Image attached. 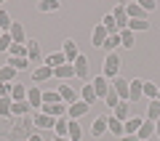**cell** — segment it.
Wrapping results in <instances>:
<instances>
[{"instance_id":"6da1fadb","label":"cell","mask_w":160,"mask_h":141,"mask_svg":"<svg viewBox=\"0 0 160 141\" xmlns=\"http://www.w3.org/2000/svg\"><path fill=\"white\" fill-rule=\"evenodd\" d=\"M120 64H123V61H120V56H118V53H107V59H104V77H118V72H120Z\"/></svg>"},{"instance_id":"7a4b0ae2","label":"cell","mask_w":160,"mask_h":141,"mask_svg":"<svg viewBox=\"0 0 160 141\" xmlns=\"http://www.w3.org/2000/svg\"><path fill=\"white\" fill-rule=\"evenodd\" d=\"M27 59H29V64H32V69L43 64V51H40L38 40H27Z\"/></svg>"},{"instance_id":"3957f363","label":"cell","mask_w":160,"mask_h":141,"mask_svg":"<svg viewBox=\"0 0 160 141\" xmlns=\"http://www.w3.org/2000/svg\"><path fill=\"white\" fill-rule=\"evenodd\" d=\"M91 85H93V90H96V99H107V93L112 90V83H109L104 75H99L96 80H91Z\"/></svg>"},{"instance_id":"277c9868","label":"cell","mask_w":160,"mask_h":141,"mask_svg":"<svg viewBox=\"0 0 160 141\" xmlns=\"http://www.w3.org/2000/svg\"><path fill=\"white\" fill-rule=\"evenodd\" d=\"M62 53L67 56V64H75V59L80 56V51H78V43H75L72 37H67V40H64V45H62Z\"/></svg>"},{"instance_id":"5b68a950","label":"cell","mask_w":160,"mask_h":141,"mask_svg":"<svg viewBox=\"0 0 160 141\" xmlns=\"http://www.w3.org/2000/svg\"><path fill=\"white\" fill-rule=\"evenodd\" d=\"M67 107L69 104H43V107H40V112L43 114H51V117H64V114H67Z\"/></svg>"},{"instance_id":"8992f818","label":"cell","mask_w":160,"mask_h":141,"mask_svg":"<svg viewBox=\"0 0 160 141\" xmlns=\"http://www.w3.org/2000/svg\"><path fill=\"white\" fill-rule=\"evenodd\" d=\"M88 109H91V107H88L86 101H80V99H78L75 104H69V107H67V117H69V120H78V117H83Z\"/></svg>"},{"instance_id":"52a82bcc","label":"cell","mask_w":160,"mask_h":141,"mask_svg":"<svg viewBox=\"0 0 160 141\" xmlns=\"http://www.w3.org/2000/svg\"><path fill=\"white\" fill-rule=\"evenodd\" d=\"M107 37H109V32H107V27H104V24L99 22L96 27H93V32H91V43H93V45H99V48H102V45L107 43Z\"/></svg>"},{"instance_id":"ba28073f","label":"cell","mask_w":160,"mask_h":141,"mask_svg":"<svg viewBox=\"0 0 160 141\" xmlns=\"http://www.w3.org/2000/svg\"><path fill=\"white\" fill-rule=\"evenodd\" d=\"M112 88L118 90V96H120V101H128V96H131V88H128V80H123L118 75V77L112 80Z\"/></svg>"},{"instance_id":"9c48e42d","label":"cell","mask_w":160,"mask_h":141,"mask_svg":"<svg viewBox=\"0 0 160 141\" xmlns=\"http://www.w3.org/2000/svg\"><path fill=\"white\" fill-rule=\"evenodd\" d=\"M53 77V69L46 67V64H40V67L32 69V83H46V80Z\"/></svg>"},{"instance_id":"30bf717a","label":"cell","mask_w":160,"mask_h":141,"mask_svg":"<svg viewBox=\"0 0 160 141\" xmlns=\"http://www.w3.org/2000/svg\"><path fill=\"white\" fill-rule=\"evenodd\" d=\"M112 19H115V24H118L120 32L128 29V22H131V19H128V13H126V6H118V8H115V11H112Z\"/></svg>"},{"instance_id":"8fae6325","label":"cell","mask_w":160,"mask_h":141,"mask_svg":"<svg viewBox=\"0 0 160 141\" xmlns=\"http://www.w3.org/2000/svg\"><path fill=\"white\" fill-rule=\"evenodd\" d=\"M27 101L32 109H40L43 107V90L38 88V85H32V88H27Z\"/></svg>"},{"instance_id":"7c38bea8","label":"cell","mask_w":160,"mask_h":141,"mask_svg":"<svg viewBox=\"0 0 160 141\" xmlns=\"http://www.w3.org/2000/svg\"><path fill=\"white\" fill-rule=\"evenodd\" d=\"M8 35H11V40H13L16 45H27V35H24L22 22H13V24H11V32H8Z\"/></svg>"},{"instance_id":"4fadbf2b","label":"cell","mask_w":160,"mask_h":141,"mask_svg":"<svg viewBox=\"0 0 160 141\" xmlns=\"http://www.w3.org/2000/svg\"><path fill=\"white\" fill-rule=\"evenodd\" d=\"M59 96H62L64 104H75V101L80 99V93L72 88V85H59Z\"/></svg>"},{"instance_id":"5bb4252c","label":"cell","mask_w":160,"mask_h":141,"mask_svg":"<svg viewBox=\"0 0 160 141\" xmlns=\"http://www.w3.org/2000/svg\"><path fill=\"white\" fill-rule=\"evenodd\" d=\"M72 67H75V77H78V80H86V77H88V59L83 56V53L75 59Z\"/></svg>"},{"instance_id":"9a60e30c","label":"cell","mask_w":160,"mask_h":141,"mask_svg":"<svg viewBox=\"0 0 160 141\" xmlns=\"http://www.w3.org/2000/svg\"><path fill=\"white\" fill-rule=\"evenodd\" d=\"M112 117H118L120 123H126V120H131V101H120L118 107L112 109Z\"/></svg>"},{"instance_id":"2e32d148","label":"cell","mask_w":160,"mask_h":141,"mask_svg":"<svg viewBox=\"0 0 160 141\" xmlns=\"http://www.w3.org/2000/svg\"><path fill=\"white\" fill-rule=\"evenodd\" d=\"M107 130L115 139H123V136H126V128H123V123H120L118 117H107Z\"/></svg>"},{"instance_id":"e0dca14e","label":"cell","mask_w":160,"mask_h":141,"mask_svg":"<svg viewBox=\"0 0 160 141\" xmlns=\"http://www.w3.org/2000/svg\"><path fill=\"white\" fill-rule=\"evenodd\" d=\"M78 93H80V101H86L88 107H91V104L96 101V90H93V85H91V83L80 85V90H78Z\"/></svg>"},{"instance_id":"ac0fdd59","label":"cell","mask_w":160,"mask_h":141,"mask_svg":"<svg viewBox=\"0 0 160 141\" xmlns=\"http://www.w3.org/2000/svg\"><path fill=\"white\" fill-rule=\"evenodd\" d=\"M53 77H56V80H72L75 77V67H72V64H62V67L53 69Z\"/></svg>"},{"instance_id":"d6986e66","label":"cell","mask_w":160,"mask_h":141,"mask_svg":"<svg viewBox=\"0 0 160 141\" xmlns=\"http://www.w3.org/2000/svg\"><path fill=\"white\" fill-rule=\"evenodd\" d=\"M29 112H32L29 101H13V107H11V117H27Z\"/></svg>"},{"instance_id":"ffe728a7","label":"cell","mask_w":160,"mask_h":141,"mask_svg":"<svg viewBox=\"0 0 160 141\" xmlns=\"http://www.w3.org/2000/svg\"><path fill=\"white\" fill-rule=\"evenodd\" d=\"M32 117H35V128H53V125H56V117H51V114L38 112V114H32Z\"/></svg>"},{"instance_id":"44dd1931","label":"cell","mask_w":160,"mask_h":141,"mask_svg":"<svg viewBox=\"0 0 160 141\" xmlns=\"http://www.w3.org/2000/svg\"><path fill=\"white\" fill-rule=\"evenodd\" d=\"M149 136H155V123H152V120H144L142 128H139V133H136V139L139 141H147Z\"/></svg>"},{"instance_id":"7402d4cb","label":"cell","mask_w":160,"mask_h":141,"mask_svg":"<svg viewBox=\"0 0 160 141\" xmlns=\"http://www.w3.org/2000/svg\"><path fill=\"white\" fill-rule=\"evenodd\" d=\"M8 67H13L16 72H27V69H32V64H29V59H16V56H8Z\"/></svg>"},{"instance_id":"603a6c76","label":"cell","mask_w":160,"mask_h":141,"mask_svg":"<svg viewBox=\"0 0 160 141\" xmlns=\"http://www.w3.org/2000/svg\"><path fill=\"white\" fill-rule=\"evenodd\" d=\"M142 85H144V80H131V83H128V88H131L128 101H131V104H136L139 99H142Z\"/></svg>"},{"instance_id":"cb8c5ba5","label":"cell","mask_w":160,"mask_h":141,"mask_svg":"<svg viewBox=\"0 0 160 141\" xmlns=\"http://www.w3.org/2000/svg\"><path fill=\"white\" fill-rule=\"evenodd\" d=\"M126 13H128V19H147V11H144L139 3H128V6H126Z\"/></svg>"},{"instance_id":"d4e9b609","label":"cell","mask_w":160,"mask_h":141,"mask_svg":"<svg viewBox=\"0 0 160 141\" xmlns=\"http://www.w3.org/2000/svg\"><path fill=\"white\" fill-rule=\"evenodd\" d=\"M142 123H144L142 117H131V120H126V123H123V128H126V136H136V133H139V128H142Z\"/></svg>"},{"instance_id":"484cf974","label":"cell","mask_w":160,"mask_h":141,"mask_svg":"<svg viewBox=\"0 0 160 141\" xmlns=\"http://www.w3.org/2000/svg\"><path fill=\"white\" fill-rule=\"evenodd\" d=\"M43 64H46V67H51V69H56V67H62V64H67V56H64L62 51H59V53H51Z\"/></svg>"},{"instance_id":"4316f807","label":"cell","mask_w":160,"mask_h":141,"mask_svg":"<svg viewBox=\"0 0 160 141\" xmlns=\"http://www.w3.org/2000/svg\"><path fill=\"white\" fill-rule=\"evenodd\" d=\"M53 130H56V136H67L69 133V117H67V114H64V117H56ZM67 139H69V136H67Z\"/></svg>"},{"instance_id":"83f0119b","label":"cell","mask_w":160,"mask_h":141,"mask_svg":"<svg viewBox=\"0 0 160 141\" xmlns=\"http://www.w3.org/2000/svg\"><path fill=\"white\" fill-rule=\"evenodd\" d=\"M147 120H152V123H158L160 120V99H152L147 107Z\"/></svg>"},{"instance_id":"f1b7e54d","label":"cell","mask_w":160,"mask_h":141,"mask_svg":"<svg viewBox=\"0 0 160 141\" xmlns=\"http://www.w3.org/2000/svg\"><path fill=\"white\" fill-rule=\"evenodd\" d=\"M158 93H160V88L155 83H149V80H144V85H142V96H147L149 101L152 99H158Z\"/></svg>"},{"instance_id":"f546056e","label":"cell","mask_w":160,"mask_h":141,"mask_svg":"<svg viewBox=\"0 0 160 141\" xmlns=\"http://www.w3.org/2000/svg\"><path fill=\"white\" fill-rule=\"evenodd\" d=\"M128 29H131V32H147L149 19H131V22H128Z\"/></svg>"},{"instance_id":"4dcf8cb0","label":"cell","mask_w":160,"mask_h":141,"mask_svg":"<svg viewBox=\"0 0 160 141\" xmlns=\"http://www.w3.org/2000/svg\"><path fill=\"white\" fill-rule=\"evenodd\" d=\"M91 133L96 136V139L107 133V117H96V120H93V125H91Z\"/></svg>"},{"instance_id":"1f68e13d","label":"cell","mask_w":160,"mask_h":141,"mask_svg":"<svg viewBox=\"0 0 160 141\" xmlns=\"http://www.w3.org/2000/svg\"><path fill=\"white\" fill-rule=\"evenodd\" d=\"M120 45H123V48H133V45H136V35H133L131 29H123V32H120Z\"/></svg>"},{"instance_id":"d6a6232c","label":"cell","mask_w":160,"mask_h":141,"mask_svg":"<svg viewBox=\"0 0 160 141\" xmlns=\"http://www.w3.org/2000/svg\"><path fill=\"white\" fill-rule=\"evenodd\" d=\"M11 99H13V101H27V88L19 85V83H13L11 85Z\"/></svg>"},{"instance_id":"836d02e7","label":"cell","mask_w":160,"mask_h":141,"mask_svg":"<svg viewBox=\"0 0 160 141\" xmlns=\"http://www.w3.org/2000/svg\"><path fill=\"white\" fill-rule=\"evenodd\" d=\"M13 77H16V69H13V67H8V64H6V67H0V83H3V85L13 83Z\"/></svg>"},{"instance_id":"e575fe53","label":"cell","mask_w":160,"mask_h":141,"mask_svg":"<svg viewBox=\"0 0 160 141\" xmlns=\"http://www.w3.org/2000/svg\"><path fill=\"white\" fill-rule=\"evenodd\" d=\"M118 45H120V32H118V35H109L107 43H104L102 48H104L107 53H118Z\"/></svg>"},{"instance_id":"d590c367","label":"cell","mask_w":160,"mask_h":141,"mask_svg":"<svg viewBox=\"0 0 160 141\" xmlns=\"http://www.w3.org/2000/svg\"><path fill=\"white\" fill-rule=\"evenodd\" d=\"M59 8L62 6H59L56 0H40L38 3V11H43V13H53V11H59Z\"/></svg>"},{"instance_id":"8d00e7d4","label":"cell","mask_w":160,"mask_h":141,"mask_svg":"<svg viewBox=\"0 0 160 141\" xmlns=\"http://www.w3.org/2000/svg\"><path fill=\"white\" fill-rule=\"evenodd\" d=\"M11 107H13V99L11 96L0 99V117H11Z\"/></svg>"},{"instance_id":"74e56055","label":"cell","mask_w":160,"mask_h":141,"mask_svg":"<svg viewBox=\"0 0 160 141\" xmlns=\"http://www.w3.org/2000/svg\"><path fill=\"white\" fill-rule=\"evenodd\" d=\"M43 104H62L59 90H43Z\"/></svg>"},{"instance_id":"f35d334b","label":"cell","mask_w":160,"mask_h":141,"mask_svg":"<svg viewBox=\"0 0 160 141\" xmlns=\"http://www.w3.org/2000/svg\"><path fill=\"white\" fill-rule=\"evenodd\" d=\"M69 139H72V141H80V139H83V130H80V125H78V120H69Z\"/></svg>"},{"instance_id":"ab89813d","label":"cell","mask_w":160,"mask_h":141,"mask_svg":"<svg viewBox=\"0 0 160 141\" xmlns=\"http://www.w3.org/2000/svg\"><path fill=\"white\" fill-rule=\"evenodd\" d=\"M11 16H8V11H3V8H0V29H3V32H11Z\"/></svg>"},{"instance_id":"60d3db41","label":"cell","mask_w":160,"mask_h":141,"mask_svg":"<svg viewBox=\"0 0 160 141\" xmlns=\"http://www.w3.org/2000/svg\"><path fill=\"white\" fill-rule=\"evenodd\" d=\"M104 101H107V107L109 109H115V107H118V104H120V96H118V90H109V93H107V99H104Z\"/></svg>"},{"instance_id":"b9f144b4","label":"cell","mask_w":160,"mask_h":141,"mask_svg":"<svg viewBox=\"0 0 160 141\" xmlns=\"http://www.w3.org/2000/svg\"><path fill=\"white\" fill-rule=\"evenodd\" d=\"M11 45H13V40H11V35H3V37H0V51H11Z\"/></svg>"},{"instance_id":"7bdbcfd3","label":"cell","mask_w":160,"mask_h":141,"mask_svg":"<svg viewBox=\"0 0 160 141\" xmlns=\"http://www.w3.org/2000/svg\"><path fill=\"white\" fill-rule=\"evenodd\" d=\"M139 6H142L144 11H155V8H158V3H155V0H139Z\"/></svg>"},{"instance_id":"ee69618b","label":"cell","mask_w":160,"mask_h":141,"mask_svg":"<svg viewBox=\"0 0 160 141\" xmlns=\"http://www.w3.org/2000/svg\"><path fill=\"white\" fill-rule=\"evenodd\" d=\"M27 141H43V136H38V133H32V136H29Z\"/></svg>"},{"instance_id":"f6af8a7d","label":"cell","mask_w":160,"mask_h":141,"mask_svg":"<svg viewBox=\"0 0 160 141\" xmlns=\"http://www.w3.org/2000/svg\"><path fill=\"white\" fill-rule=\"evenodd\" d=\"M120 141H139V139H136V136H123Z\"/></svg>"},{"instance_id":"bcb514c9","label":"cell","mask_w":160,"mask_h":141,"mask_svg":"<svg viewBox=\"0 0 160 141\" xmlns=\"http://www.w3.org/2000/svg\"><path fill=\"white\" fill-rule=\"evenodd\" d=\"M53 141H72V139H67V136H53Z\"/></svg>"},{"instance_id":"7dc6e473","label":"cell","mask_w":160,"mask_h":141,"mask_svg":"<svg viewBox=\"0 0 160 141\" xmlns=\"http://www.w3.org/2000/svg\"><path fill=\"white\" fill-rule=\"evenodd\" d=\"M155 136H160V120L155 123Z\"/></svg>"},{"instance_id":"c3c4849f","label":"cell","mask_w":160,"mask_h":141,"mask_svg":"<svg viewBox=\"0 0 160 141\" xmlns=\"http://www.w3.org/2000/svg\"><path fill=\"white\" fill-rule=\"evenodd\" d=\"M3 35H6V32H3V29H0V37H3Z\"/></svg>"},{"instance_id":"681fc988","label":"cell","mask_w":160,"mask_h":141,"mask_svg":"<svg viewBox=\"0 0 160 141\" xmlns=\"http://www.w3.org/2000/svg\"><path fill=\"white\" fill-rule=\"evenodd\" d=\"M158 99H160V93H158Z\"/></svg>"}]
</instances>
